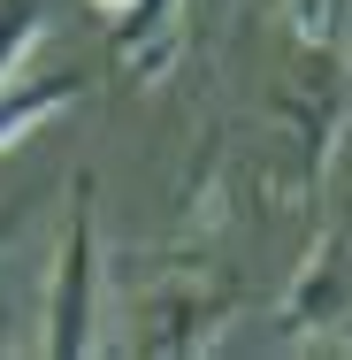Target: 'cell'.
<instances>
[{"label":"cell","instance_id":"obj_1","mask_svg":"<svg viewBox=\"0 0 352 360\" xmlns=\"http://www.w3.org/2000/svg\"><path fill=\"white\" fill-rule=\"evenodd\" d=\"M283 84H276V115L306 146V184L330 176V153L345 131V0H283Z\"/></svg>","mask_w":352,"mask_h":360},{"label":"cell","instance_id":"obj_2","mask_svg":"<svg viewBox=\"0 0 352 360\" xmlns=\"http://www.w3.org/2000/svg\"><path fill=\"white\" fill-rule=\"evenodd\" d=\"M100 314V253H92V169L70 176V222H62V245H54V291H46V360H84L100 345L92 330Z\"/></svg>","mask_w":352,"mask_h":360},{"label":"cell","instance_id":"obj_3","mask_svg":"<svg viewBox=\"0 0 352 360\" xmlns=\"http://www.w3.org/2000/svg\"><path fill=\"white\" fill-rule=\"evenodd\" d=\"M345 307H352V222H330V230L314 238V253L299 261L291 291H283V330H291V345H306L314 330L345 322Z\"/></svg>","mask_w":352,"mask_h":360},{"label":"cell","instance_id":"obj_4","mask_svg":"<svg viewBox=\"0 0 352 360\" xmlns=\"http://www.w3.org/2000/svg\"><path fill=\"white\" fill-rule=\"evenodd\" d=\"M237 314V291H200V284H176V291H161V299H145V330L131 338V353H207L214 345V330Z\"/></svg>","mask_w":352,"mask_h":360},{"label":"cell","instance_id":"obj_5","mask_svg":"<svg viewBox=\"0 0 352 360\" xmlns=\"http://www.w3.org/2000/svg\"><path fill=\"white\" fill-rule=\"evenodd\" d=\"M184 54V0H131L115 15V70L138 77V84H161Z\"/></svg>","mask_w":352,"mask_h":360},{"label":"cell","instance_id":"obj_6","mask_svg":"<svg viewBox=\"0 0 352 360\" xmlns=\"http://www.w3.org/2000/svg\"><path fill=\"white\" fill-rule=\"evenodd\" d=\"M70 100H84V77L77 70H15V77H0V146H23L46 115H62Z\"/></svg>","mask_w":352,"mask_h":360},{"label":"cell","instance_id":"obj_7","mask_svg":"<svg viewBox=\"0 0 352 360\" xmlns=\"http://www.w3.org/2000/svg\"><path fill=\"white\" fill-rule=\"evenodd\" d=\"M39 39H46V8L39 0H0V77L23 70Z\"/></svg>","mask_w":352,"mask_h":360},{"label":"cell","instance_id":"obj_8","mask_svg":"<svg viewBox=\"0 0 352 360\" xmlns=\"http://www.w3.org/2000/svg\"><path fill=\"white\" fill-rule=\"evenodd\" d=\"M84 8H92V15H107V23H115V15H123V8H131V0H84Z\"/></svg>","mask_w":352,"mask_h":360}]
</instances>
